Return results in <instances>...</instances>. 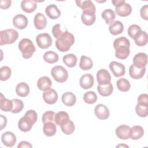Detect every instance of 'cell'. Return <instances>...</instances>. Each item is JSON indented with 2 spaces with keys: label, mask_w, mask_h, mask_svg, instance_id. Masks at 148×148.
Returning <instances> with one entry per match:
<instances>
[{
  "label": "cell",
  "mask_w": 148,
  "mask_h": 148,
  "mask_svg": "<svg viewBox=\"0 0 148 148\" xmlns=\"http://www.w3.org/2000/svg\"><path fill=\"white\" fill-rule=\"evenodd\" d=\"M130 43L127 38L121 36L116 39L113 42L115 56L121 60L126 59L130 54Z\"/></svg>",
  "instance_id": "6da1fadb"
},
{
  "label": "cell",
  "mask_w": 148,
  "mask_h": 148,
  "mask_svg": "<svg viewBox=\"0 0 148 148\" xmlns=\"http://www.w3.org/2000/svg\"><path fill=\"white\" fill-rule=\"evenodd\" d=\"M37 113L34 110H29L26 112L24 116L18 121V127L20 131L28 132L30 131L33 125L37 120Z\"/></svg>",
  "instance_id": "7a4b0ae2"
},
{
  "label": "cell",
  "mask_w": 148,
  "mask_h": 148,
  "mask_svg": "<svg viewBox=\"0 0 148 148\" xmlns=\"http://www.w3.org/2000/svg\"><path fill=\"white\" fill-rule=\"evenodd\" d=\"M74 42L75 37L73 35L68 31H65L63 32L58 39H57L56 41V46L59 51L65 52L69 50L71 46L74 44Z\"/></svg>",
  "instance_id": "3957f363"
},
{
  "label": "cell",
  "mask_w": 148,
  "mask_h": 148,
  "mask_svg": "<svg viewBox=\"0 0 148 148\" xmlns=\"http://www.w3.org/2000/svg\"><path fill=\"white\" fill-rule=\"evenodd\" d=\"M18 49L25 59L30 58L36 51L35 47L32 42L27 38H23L18 43Z\"/></svg>",
  "instance_id": "277c9868"
},
{
  "label": "cell",
  "mask_w": 148,
  "mask_h": 148,
  "mask_svg": "<svg viewBox=\"0 0 148 148\" xmlns=\"http://www.w3.org/2000/svg\"><path fill=\"white\" fill-rule=\"evenodd\" d=\"M18 37V32L14 29H7L0 31V45L12 44Z\"/></svg>",
  "instance_id": "5b68a950"
},
{
  "label": "cell",
  "mask_w": 148,
  "mask_h": 148,
  "mask_svg": "<svg viewBox=\"0 0 148 148\" xmlns=\"http://www.w3.org/2000/svg\"><path fill=\"white\" fill-rule=\"evenodd\" d=\"M112 3L115 7L116 13L121 17H127L129 16L132 12L131 6L126 3L124 0L112 1Z\"/></svg>",
  "instance_id": "8992f818"
},
{
  "label": "cell",
  "mask_w": 148,
  "mask_h": 148,
  "mask_svg": "<svg viewBox=\"0 0 148 148\" xmlns=\"http://www.w3.org/2000/svg\"><path fill=\"white\" fill-rule=\"evenodd\" d=\"M51 74L53 79L58 83L66 82L68 77V71L65 68L61 65L54 66L51 69Z\"/></svg>",
  "instance_id": "52a82bcc"
},
{
  "label": "cell",
  "mask_w": 148,
  "mask_h": 148,
  "mask_svg": "<svg viewBox=\"0 0 148 148\" xmlns=\"http://www.w3.org/2000/svg\"><path fill=\"white\" fill-rule=\"evenodd\" d=\"M36 42L40 48L45 49L51 46L52 45V39L49 34L42 33L36 36Z\"/></svg>",
  "instance_id": "ba28073f"
},
{
  "label": "cell",
  "mask_w": 148,
  "mask_h": 148,
  "mask_svg": "<svg viewBox=\"0 0 148 148\" xmlns=\"http://www.w3.org/2000/svg\"><path fill=\"white\" fill-rule=\"evenodd\" d=\"M81 20L82 23L86 25H92L96 20L95 11L91 10H83L81 15Z\"/></svg>",
  "instance_id": "9c48e42d"
},
{
  "label": "cell",
  "mask_w": 148,
  "mask_h": 148,
  "mask_svg": "<svg viewBox=\"0 0 148 148\" xmlns=\"http://www.w3.org/2000/svg\"><path fill=\"white\" fill-rule=\"evenodd\" d=\"M109 69L116 77H121L124 75L125 68L124 65L117 61H112L109 64Z\"/></svg>",
  "instance_id": "30bf717a"
},
{
  "label": "cell",
  "mask_w": 148,
  "mask_h": 148,
  "mask_svg": "<svg viewBox=\"0 0 148 148\" xmlns=\"http://www.w3.org/2000/svg\"><path fill=\"white\" fill-rule=\"evenodd\" d=\"M97 80L98 84H108L111 82L110 74L106 69H99L97 73Z\"/></svg>",
  "instance_id": "8fae6325"
},
{
  "label": "cell",
  "mask_w": 148,
  "mask_h": 148,
  "mask_svg": "<svg viewBox=\"0 0 148 148\" xmlns=\"http://www.w3.org/2000/svg\"><path fill=\"white\" fill-rule=\"evenodd\" d=\"M96 117L99 120H106L110 116V112L107 106L103 104L97 105L94 109Z\"/></svg>",
  "instance_id": "7c38bea8"
},
{
  "label": "cell",
  "mask_w": 148,
  "mask_h": 148,
  "mask_svg": "<svg viewBox=\"0 0 148 148\" xmlns=\"http://www.w3.org/2000/svg\"><path fill=\"white\" fill-rule=\"evenodd\" d=\"M42 97L44 101L49 105L54 104L58 99L57 92L53 88L44 91Z\"/></svg>",
  "instance_id": "4fadbf2b"
},
{
  "label": "cell",
  "mask_w": 148,
  "mask_h": 148,
  "mask_svg": "<svg viewBox=\"0 0 148 148\" xmlns=\"http://www.w3.org/2000/svg\"><path fill=\"white\" fill-rule=\"evenodd\" d=\"M94 83V79L93 76L90 73H86L82 75L79 80L80 87L87 90L91 88Z\"/></svg>",
  "instance_id": "5bb4252c"
},
{
  "label": "cell",
  "mask_w": 148,
  "mask_h": 148,
  "mask_svg": "<svg viewBox=\"0 0 148 148\" xmlns=\"http://www.w3.org/2000/svg\"><path fill=\"white\" fill-rule=\"evenodd\" d=\"M28 23V21L27 17L21 14L16 15L13 18V24L17 29H23L25 28Z\"/></svg>",
  "instance_id": "9a60e30c"
},
{
  "label": "cell",
  "mask_w": 148,
  "mask_h": 148,
  "mask_svg": "<svg viewBox=\"0 0 148 148\" xmlns=\"http://www.w3.org/2000/svg\"><path fill=\"white\" fill-rule=\"evenodd\" d=\"M16 135L10 131L4 132L1 136V141L2 143L7 147L13 146L16 142Z\"/></svg>",
  "instance_id": "2e32d148"
},
{
  "label": "cell",
  "mask_w": 148,
  "mask_h": 148,
  "mask_svg": "<svg viewBox=\"0 0 148 148\" xmlns=\"http://www.w3.org/2000/svg\"><path fill=\"white\" fill-rule=\"evenodd\" d=\"M130 128L127 125H120L116 129V135L121 139L127 140L130 138Z\"/></svg>",
  "instance_id": "e0dca14e"
},
{
  "label": "cell",
  "mask_w": 148,
  "mask_h": 148,
  "mask_svg": "<svg viewBox=\"0 0 148 148\" xmlns=\"http://www.w3.org/2000/svg\"><path fill=\"white\" fill-rule=\"evenodd\" d=\"M147 63V56L144 53H138L133 58V65L138 68L146 67Z\"/></svg>",
  "instance_id": "ac0fdd59"
},
{
  "label": "cell",
  "mask_w": 148,
  "mask_h": 148,
  "mask_svg": "<svg viewBox=\"0 0 148 148\" xmlns=\"http://www.w3.org/2000/svg\"><path fill=\"white\" fill-rule=\"evenodd\" d=\"M146 72V67L138 68L132 64L129 68V75L134 79H139L142 78Z\"/></svg>",
  "instance_id": "d6986e66"
},
{
  "label": "cell",
  "mask_w": 148,
  "mask_h": 148,
  "mask_svg": "<svg viewBox=\"0 0 148 148\" xmlns=\"http://www.w3.org/2000/svg\"><path fill=\"white\" fill-rule=\"evenodd\" d=\"M34 23L37 29H43L47 25V19L46 17L41 13H38L34 17Z\"/></svg>",
  "instance_id": "ffe728a7"
},
{
  "label": "cell",
  "mask_w": 148,
  "mask_h": 148,
  "mask_svg": "<svg viewBox=\"0 0 148 148\" xmlns=\"http://www.w3.org/2000/svg\"><path fill=\"white\" fill-rule=\"evenodd\" d=\"M69 120L70 119L68 113L65 111L58 112L55 114L54 116L55 124L59 126H62L66 124Z\"/></svg>",
  "instance_id": "44dd1931"
},
{
  "label": "cell",
  "mask_w": 148,
  "mask_h": 148,
  "mask_svg": "<svg viewBox=\"0 0 148 148\" xmlns=\"http://www.w3.org/2000/svg\"><path fill=\"white\" fill-rule=\"evenodd\" d=\"M45 13L52 20L58 18L61 15L60 10L54 4H51L47 6L45 9Z\"/></svg>",
  "instance_id": "7402d4cb"
},
{
  "label": "cell",
  "mask_w": 148,
  "mask_h": 148,
  "mask_svg": "<svg viewBox=\"0 0 148 148\" xmlns=\"http://www.w3.org/2000/svg\"><path fill=\"white\" fill-rule=\"evenodd\" d=\"M21 8L23 11L30 13L34 12L37 8L36 1L34 0H23L21 3Z\"/></svg>",
  "instance_id": "603a6c76"
},
{
  "label": "cell",
  "mask_w": 148,
  "mask_h": 148,
  "mask_svg": "<svg viewBox=\"0 0 148 148\" xmlns=\"http://www.w3.org/2000/svg\"><path fill=\"white\" fill-rule=\"evenodd\" d=\"M52 82L50 79L47 76H42L40 77L37 82V86L40 90L45 91L51 88Z\"/></svg>",
  "instance_id": "cb8c5ba5"
},
{
  "label": "cell",
  "mask_w": 148,
  "mask_h": 148,
  "mask_svg": "<svg viewBox=\"0 0 148 148\" xmlns=\"http://www.w3.org/2000/svg\"><path fill=\"white\" fill-rule=\"evenodd\" d=\"M109 30L111 34L117 35L123 32L124 30V25L120 21H114L109 24Z\"/></svg>",
  "instance_id": "d4e9b609"
},
{
  "label": "cell",
  "mask_w": 148,
  "mask_h": 148,
  "mask_svg": "<svg viewBox=\"0 0 148 148\" xmlns=\"http://www.w3.org/2000/svg\"><path fill=\"white\" fill-rule=\"evenodd\" d=\"M62 103L67 106H72L76 102L75 95L71 92H66L61 97Z\"/></svg>",
  "instance_id": "484cf974"
},
{
  "label": "cell",
  "mask_w": 148,
  "mask_h": 148,
  "mask_svg": "<svg viewBox=\"0 0 148 148\" xmlns=\"http://www.w3.org/2000/svg\"><path fill=\"white\" fill-rule=\"evenodd\" d=\"M43 131L45 135L47 136H52L54 135L57 132L56 125L53 121L45 123L43 124Z\"/></svg>",
  "instance_id": "4316f807"
},
{
  "label": "cell",
  "mask_w": 148,
  "mask_h": 148,
  "mask_svg": "<svg viewBox=\"0 0 148 148\" xmlns=\"http://www.w3.org/2000/svg\"><path fill=\"white\" fill-rule=\"evenodd\" d=\"M16 92L19 97H25L29 94V87L26 83L21 82L16 86Z\"/></svg>",
  "instance_id": "83f0119b"
},
{
  "label": "cell",
  "mask_w": 148,
  "mask_h": 148,
  "mask_svg": "<svg viewBox=\"0 0 148 148\" xmlns=\"http://www.w3.org/2000/svg\"><path fill=\"white\" fill-rule=\"evenodd\" d=\"M0 109L3 112H11L13 109L12 100L5 98L2 93H1Z\"/></svg>",
  "instance_id": "f1b7e54d"
},
{
  "label": "cell",
  "mask_w": 148,
  "mask_h": 148,
  "mask_svg": "<svg viewBox=\"0 0 148 148\" xmlns=\"http://www.w3.org/2000/svg\"><path fill=\"white\" fill-rule=\"evenodd\" d=\"M144 134V130L140 125H135L130 128V138L132 140L140 139Z\"/></svg>",
  "instance_id": "f546056e"
},
{
  "label": "cell",
  "mask_w": 148,
  "mask_h": 148,
  "mask_svg": "<svg viewBox=\"0 0 148 148\" xmlns=\"http://www.w3.org/2000/svg\"><path fill=\"white\" fill-rule=\"evenodd\" d=\"M97 90L101 95L103 97H108L112 94V93L113 92V87L111 83L105 85L98 84L97 87Z\"/></svg>",
  "instance_id": "4dcf8cb0"
},
{
  "label": "cell",
  "mask_w": 148,
  "mask_h": 148,
  "mask_svg": "<svg viewBox=\"0 0 148 148\" xmlns=\"http://www.w3.org/2000/svg\"><path fill=\"white\" fill-rule=\"evenodd\" d=\"M93 66L92 60L86 56H82L79 63V67L83 71H87L91 69Z\"/></svg>",
  "instance_id": "1f68e13d"
},
{
  "label": "cell",
  "mask_w": 148,
  "mask_h": 148,
  "mask_svg": "<svg viewBox=\"0 0 148 148\" xmlns=\"http://www.w3.org/2000/svg\"><path fill=\"white\" fill-rule=\"evenodd\" d=\"M76 3L78 7L81 8L82 10H91L94 11H96L95 6L92 2L90 0H86V1H80L77 0L76 1Z\"/></svg>",
  "instance_id": "d6a6232c"
},
{
  "label": "cell",
  "mask_w": 148,
  "mask_h": 148,
  "mask_svg": "<svg viewBox=\"0 0 148 148\" xmlns=\"http://www.w3.org/2000/svg\"><path fill=\"white\" fill-rule=\"evenodd\" d=\"M101 16L107 24H110L114 20L116 14L113 10L110 9H107L103 11L101 14Z\"/></svg>",
  "instance_id": "836d02e7"
},
{
  "label": "cell",
  "mask_w": 148,
  "mask_h": 148,
  "mask_svg": "<svg viewBox=\"0 0 148 148\" xmlns=\"http://www.w3.org/2000/svg\"><path fill=\"white\" fill-rule=\"evenodd\" d=\"M63 62L68 67L73 68L76 66L77 63V57L73 54L65 55L62 58Z\"/></svg>",
  "instance_id": "e575fe53"
},
{
  "label": "cell",
  "mask_w": 148,
  "mask_h": 148,
  "mask_svg": "<svg viewBox=\"0 0 148 148\" xmlns=\"http://www.w3.org/2000/svg\"><path fill=\"white\" fill-rule=\"evenodd\" d=\"M43 60L49 64H54L58 60V55L53 51H48L44 53Z\"/></svg>",
  "instance_id": "d590c367"
},
{
  "label": "cell",
  "mask_w": 148,
  "mask_h": 148,
  "mask_svg": "<svg viewBox=\"0 0 148 148\" xmlns=\"http://www.w3.org/2000/svg\"><path fill=\"white\" fill-rule=\"evenodd\" d=\"M116 86L119 90L122 92L128 91L131 87L130 83L127 79L125 78L119 79L116 82Z\"/></svg>",
  "instance_id": "8d00e7d4"
},
{
  "label": "cell",
  "mask_w": 148,
  "mask_h": 148,
  "mask_svg": "<svg viewBox=\"0 0 148 148\" xmlns=\"http://www.w3.org/2000/svg\"><path fill=\"white\" fill-rule=\"evenodd\" d=\"M134 41L136 45L143 46L147 43V34L145 31H142L138 35L134 38Z\"/></svg>",
  "instance_id": "74e56055"
},
{
  "label": "cell",
  "mask_w": 148,
  "mask_h": 148,
  "mask_svg": "<svg viewBox=\"0 0 148 148\" xmlns=\"http://www.w3.org/2000/svg\"><path fill=\"white\" fill-rule=\"evenodd\" d=\"M83 99L86 103L92 104L97 100V95L92 91L86 92L83 95Z\"/></svg>",
  "instance_id": "f35d334b"
},
{
  "label": "cell",
  "mask_w": 148,
  "mask_h": 148,
  "mask_svg": "<svg viewBox=\"0 0 148 148\" xmlns=\"http://www.w3.org/2000/svg\"><path fill=\"white\" fill-rule=\"evenodd\" d=\"M142 31L141 28L136 25V24H132L131 25L128 29V34L132 39H134L137 35H138Z\"/></svg>",
  "instance_id": "ab89813d"
},
{
  "label": "cell",
  "mask_w": 148,
  "mask_h": 148,
  "mask_svg": "<svg viewBox=\"0 0 148 148\" xmlns=\"http://www.w3.org/2000/svg\"><path fill=\"white\" fill-rule=\"evenodd\" d=\"M12 74L11 69L8 66H3L0 69V79L2 81L7 80Z\"/></svg>",
  "instance_id": "60d3db41"
},
{
  "label": "cell",
  "mask_w": 148,
  "mask_h": 148,
  "mask_svg": "<svg viewBox=\"0 0 148 148\" xmlns=\"http://www.w3.org/2000/svg\"><path fill=\"white\" fill-rule=\"evenodd\" d=\"M61 129L65 134L71 135L75 131V124L72 121L69 120L66 124L61 126Z\"/></svg>",
  "instance_id": "b9f144b4"
},
{
  "label": "cell",
  "mask_w": 148,
  "mask_h": 148,
  "mask_svg": "<svg viewBox=\"0 0 148 148\" xmlns=\"http://www.w3.org/2000/svg\"><path fill=\"white\" fill-rule=\"evenodd\" d=\"M13 109L11 110L12 113H17L20 112L24 108V103L21 100L18 99H13Z\"/></svg>",
  "instance_id": "7bdbcfd3"
},
{
  "label": "cell",
  "mask_w": 148,
  "mask_h": 148,
  "mask_svg": "<svg viewBox=\"0 0 148 148\" xmlns=\"http://www.w3.org/2000/svg\"><path fill=\"white\" fill-rule=\"evenodd\" d=\"M136 114L141 117H146L148 114V106L137 104L135 107Z\"/></svg>",
  "instance_id": "ee69618b"
},
{
  "label": "cell",
  "mask_w": 148,
  "mask_h": 148,
  "mask_svg": "<svg viewBox=\"0 0 148 148\" xmlns=\"http://www.w3.org/2000/svg\"><path fill=\"white\" fill-rule=\"evenodd\" d=\"M56 113L53 111H46L42 116V120L43 124L49 121H53L54 120V116Z\"/></svg>",
  "instance_id": "f6af8a7d"
},
{
  "label": "cell",
  "mask_w": 148,
  "mask_h": 148,
  "mask_svg": "<svg viewBox=\"0 0 148 148\" xmlns=\"http://www.w3.org/2000/svg\"><path fill=\"white\" fill-rule=\"evenodd\" d=\"M61 25L59 24H57L56 25H54L52 28V33L53 36L56 38L58 39L61 35V34L63 33L64 31H62L60 29Z\"/></svg>",
  "instance_id": "bcb514c9"
},
{
  "label": "cell",
  "mask_w": 148,
  "mask_h": 148,
  "mask_svg": "<svg viewBox=\"0 0 148 148\" xmlns=\"http://www.w3.org/2000/svg\"><path fill=\"white\" fill-rule=\"evenodd\" d=\"M138 103L148 106V95L147 94H142L138 97Z\"/></svg>",
  "instance_id": "7dc6e473"
},
{
  "label": "cell",
  "mask_w": 148,
  "mask_h": 148,
  "mask_svg": "<svg viewBox=\"0 0 148 148\" xmlns=\"http://www.w3.org/2000/svg\"><path fill=\"white\" fill-rule=\"evenodd\" d=\"M147 10H148V5H145L143 6L142 7L140 10V16L142 18H143L145 20H148V16H147Z\"/></svg>",
  "instance_id": "c3c4849f"
},
{
  "label": "cell",
  "mask_w": 148,
  "mask_h": 148,
  "mask_svg": "<svg viewBox=\"0 0 148 148\" xmlns=\"http://www.w3.org/2000/svg\"><path fill=\"white\" fill-rule=\"evenodd\" d=\"M12 1L10 0H1L0 6L2 9H8L11 5Z\"/></svg>",
  "instance_id": "681fc988"
},
{
  "label": "cell",
  "mask_w": 148,
  "mask_h": 148,
  "mask_svg": "<svg viewBox=\"0 0 148 148\" xmlns=\"http://www.w3.org/2000/svg\"><path fill=\"white\" fill-rule=\"evenodd\" d=\"M1 117V123H0V125H1V130H2L4 128H5L6 124H7V119L6 117L5 116H4L2 114L0 115Z\"/></svg>",
  "instance_id": "f907efd6"
},
{
  "label": "cell",
  "mask_w": 148,
  "mask_h": 148,
  "mask_svg": "<svg viewBox=\"0 0 148 148\" xmlns=\"http://www.w3.org/2000/svg\"><path fill=\"white\" fill-rule=\"evenodd\" d=\"M18 148H24V147H32V145L28 142L21 141L17 146Z\"/></svg>",
  "instance_id": "816d5d0a"
},
{
  "label": "cell",
  "mask_w": 148,
  "mask_h": 148,
  "mask_svg": "<svg viewBox=\"0 0 148 148\" xmlns=\"http://www.w3.org/2000/svg\"><path fill=\"white\" fill-rule=\"evenodd\" d=\"M116 147H128V146H127V145H124V144H120V145H118Z\"/></svg>",
  "instance_id": "f5cc1de1"
}]
</instances>
